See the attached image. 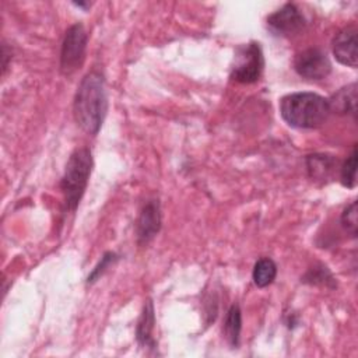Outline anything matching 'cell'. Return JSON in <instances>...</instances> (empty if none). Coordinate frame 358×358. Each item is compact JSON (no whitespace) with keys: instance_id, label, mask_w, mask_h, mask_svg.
Returning a JSON list of instances; mask_svg holds the SVG:
<instances>
[{"instance_id":"14","label":"cell","mask_w":358,"mask_h":358,"mask_svg":"<svg viewBox=\"0 0 358 358\" xmlns=\"http://www.w3.org/2000/svg\"><path fill=\"white\" fill-rule=\"evenodd\" d=\"M277 275V264L270 257H262L255 263L252 278L259 288L270 285Z\"/></svg>"},{"instance_id":"2","label":"cell","mask_w":358,"mask_h":358,"mask_svg":"<svg viewBox=\"0 0 358 358\" xmlns=\"http://www.w3.org/2000/svg\"><path fill=\"white\" fill-rule=\"evenodd\" d=\"M280 113L295 129H317L330 116L327 98L315 92H292L281 98Z\"/></svg>"},{"instance_id":"8","label":"cell","mask_w":358,"mask_h":358,"mask_svg":"<svg viewBox=\"0 0 358 358\" xmlns=\"http://www.w3.org/2000/svg\"><path fill=\"white\" fill-rule=\"evenodd\" d=\"M331 50L334 59L347 67L355 69L358 64L357 53V28L347 27L341 29L331 42Z\"/></svg>"},{"instance_id":"15","label":"cell","mask_w":358,"mask_h":358,"mask_svg":"<svg viewBox=\"0 0 358 358\" xmlns=\"http://www.w3.org/2000/svg\"><path fill=\"white\" fill-rule=\"evenodd\" d=\"M340 180L343 186L354 189L357 185V147L352 148L351 154L347 157L340 169Z\"/></svg>"},{"instance_id":"17","label":"cell","mask_w":358,"mask_h":358,"mask_svg":"<svg viewBox=\"0 0 358 358\" xmlns=\"http://www.w3.org/2000/svg\"><path fill=\"white\" fill-rule=\"evenodd\" d=\"M341 225L344 227V229L352 236H357V227H358V221H357V201H352L351 204H348L343 214H341Z\"/></svg>"},{"instance_id":"13","label":"cell","mask_w":358,"mask_h":358,"mask_svg":"<svg viewBox=\"0 0 358 358\" xmlns=\"http://www.w3.org/2000/svg\"><path fill=\"white\" fill-rule=\"evenodd\" d=\"M241 329H242V313L238 305H232L225 316L224 320V334L228 343L232 347H238L239 337H241Z\"/></svg>"},{"instance_id":"18","label":"cell","mask_w":358,"mask_h":358,"mask_svg":"<svg viewBox=\"0 0 358 358\" xmlns=\"http://www.w3.org/2000/svg\"><path fill=\"white\" fill-rule=\"evenodd\" d=\"M117 260V256L113 253V252H106L102 257H101V262L94 267V270L90 273L88 278H87V282L88 284H92L95 282L106 270L108 267H110Z\"/></svg>"},{"instance_id":"19","label":"cell","mask_w":358,"mask_h":358,"mask_svg":"<svg viewBox=\"0 0 358 358\" xmlns=\"http://www.w3.org/2000/svg\"><path fill=\"white\" fill-rule=\"evenodd\" d=\"M74 6H77V7H90L91 4L90 3H74Z\"/></svg>"},{"instance_id":"4","label":"cell","mask_w":358,"mask_h":358,"mask_svg":"<svg viewBox=\"0 0 358 358\" xmlns=\"http://www.w3.org/2000/svg\"><path fill=\"white\" fill-rule=\"evenodd\" d=\"M264 67V59L262 48L257 42H249L238 48L231 69V78L242 83L250 84L260 78Z\"/></svg>"},{"instance_id":"9","label":"cell","mask_w":358,"mask_h":358,"mask_svg":"<svg viewBox=\"0 0 358 358\" xmlns=\"http://www.w3.org/2000/svg\"><path fill=\"white\" fill-rule=\"evenodd\" d=\"M161 228V207L159 201L155 199L148 200L138 215L137 220V239L140 245L148 243Z\"/></svg>"},{"instance_id":"1","label":"cell","mask_w":358,"mask_h":358,"mask_svg":"<svg viewBox=\"0 0 358 358\" xmlns=\"http://www.w3.org/2000/svg\"><path fill=\"white\" fill-rule=\"evenodd\" d=\"M77 124L87 133L95 136L108 110V98L103 76L91 71L81 80L73 103Z\"/></svg>"},{"instance_id":"3","label":"cell","mask_w":358,"mask_h":358,"mask_svg":"<svg viewBox=\"0 0 358 358\" xmlns=\"http://www.w3.org/2000/svg\"><path fill=\"white\" fill-rule=\"evenodd\" d=\"M92 169V154L88 147L76 148L67 164L60 182V189L64 194L66 208L74 211L87 189V183Z\"/></svg>"},{"instance_id":"5","label":"cell","mask_w":358,"mask_h":358,"mask_svg":"<svg viewBox=\"0 0 358 358\" xmlns=\"http://www.w3.org/2000/svg\"><path fill=\"white\" fill-rule=\"evenodd\" d=\"M87 31L83 24L71 25L63 38L60 50V69L64 74H71L81 67L87 50Z\"/></svg>"},{"instance_id":"11","label":"cell","mask_w":358,"mask_h":358,"mask_svg":"<svg viewBox=\"0 0 358 358\" xmlns=\"http://www.w3.org/2000/svg\"><path fill=\"white\" fill-rule=\"evenodd\" d=\"M331 112L338 115H354L357 113V84L352 83L347 87L340 88L331 98L327 99Z\"/></svg>"},{"instance_id":"7","label":"cell","mask_w":358,"mask_h":358,"mask_svg":"<svg viewBox=\"0 0 358 358\" xmlns=\"http://www.w3.org/2000/svg\"><path fill=\"white\" fill-rule=\"evenodd\" d=\"M295 71L308 80H323L331 71V63L324 52L317 48H309L295 56Z\"/></svg>"},{"instance_id":"12","label":"cell","mask_w":358,"mask_h":358,"mask_svg":"<svg viewBox=\"0 0 358 358\" xmlns=\"http://www.w3.org/2000/svg\"><path fill=\"white\" fill-rule=\"evenodd\" d=\"M154 323H155L154 305H152L151 299H147V302L144 303L141 316L138 319L137 329H136V336H137V341H138L140 345L148 347V348H154L155 347V341L152 338Z\"/></svg>"},{"instance_id":"10","label":"cell","mask_w":358,"mask_h":358,"mask_svg":"<svg viewBox=\"0 0 358 358\" xmlns=\"http://www.w3.org/2000/svg\"><path fill=\"white\" fill-rule=\"evenodd\" d=\"M337 159L329 154H310L306 157V168L312 180L324 183L333 176Z\"/></svg>"},{"instance_id":"16","label":"cell","mask_w":358,"mask_h":358,"mask_svg":"<svg viewBox=\"0 0 358 358\" xmlns=\"http://www.w3.org/2000/svg\"><path fill=\"white\" fill-rule=\"evenodd\" d=\"M303 281L309 282V284H315V285H324V287L334 285V278H333L331 273L323 264H317V266L309 268V271L303 277Z\"/></svg>"},{"instance_id":"6","label":"cell","mask_w":358,"mask_h":358,"mask_svg":"<svg viewBox=\"0 0 358 358\" xmlns=\"http://www.w3.org/2000/svg\"><path fill=\"white\" fill-rule=\"evenodd\" d=\"M306 25L303 14L294 3H287L267 17L268 29L278 36H292L299 34Z\"/></svg>"}]
</instances>
